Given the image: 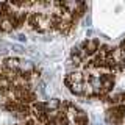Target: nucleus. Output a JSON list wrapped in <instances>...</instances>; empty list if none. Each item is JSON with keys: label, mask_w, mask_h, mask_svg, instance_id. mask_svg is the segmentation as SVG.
I'll use <instances>...</instances> for the list:
<instances>
[{"label": "nucleus", "mask_w": 125, "mask_h": 125, "mask_svg": "<svg viewBox=\"0 0 125 125\" xmlns=\"http://www.w3.org/2000/svg\"><path fill=\"white\" fill-rule=\"evenodd\" d=\"M67 84L70 86V91L75 92V94H81L84 91V81H83V77H81V73L78 72H73L70 73L67 77Z\"/></svg>", "instance_id": "1"}, {"label": "nucleus", "mask_w": 125, "mask_h": 125, "mask_svg": "<svg viewBox=\"0 0 125 125\" xmlns=\"http://www.w3.org/2000/svg\"><path fill=\"white\" fill-rule=\"evenodd\" d=\"M95 50H97V42L95 41L86 42V52H88V53H94Z\"/></svg>", "instance_id": "2"}, {"label": "nucleus", "mask_w": 125, "mask_h": 125, "mask_svg": "<svg viewBox=\"0 0 125 125\" xmlns=\"http://www.w3.org/2000/svg\"><path fill=\"white\" fill-rule=\"evenodd\" d=\"M19 67H21L22 70H31L33 69V62L31 61H22L21 64H19Z\"/></svg>", "instance_id": "3"}, {"label": "nucleus", "mask_w": 125, "mask_h": 125, "mask_svg": "<svg viewBox=\"0 0 125 125\" xmlns=\"http://www.w3.org/2000/svg\"><path fill=\"white\" fill-rule=\"evenodd\" d=\"M6 62H8V67H13V69H17V67H19V64H21V62H19L17 60H8Z\"/></svg>", "instance_id": "4"}, {"label": "nucleus", "mask_w": 125, "mask_h": 125, "mask_svg": "<svg viewBox=\"0 0 125 125\" xmlns=\"http://www.w3.org/2000/svg\"><path fill=\"white\" fill-rule=\"evenodd\" d=\"M2 28H3V30H10V28H11V22L8 21V19H5V21L2 22Z\"/></svg>", "instance_id": "5"}, {"label": "nucleus", "mask_w": 125, "mask_h": 125, "mask_svg": "<svg viewBox=\"0 0 125 125\" xmlns=\"http://www.w3.org/2000/svg\"><path fill=\"white\" fill-rule=\"evenodd\" d=\"M13 52H14V53H23V49H22L21 45L14 44V45H13Z\"/></svg>", "instance_id": "6"}, {"label": "nucleus", "mask_w": 125, "mask_h": 125, "mask_svg": "<svg viewBox=\"0 0 125 125\" xmlns=\"http://www.w3.org/2000/svg\"><path fill=\"white\" fill-rule=\"evenodd\" d=\"M58 103H60V102L55 99V100H52V102H49V103H47V108H56Z\"/></svg>", "instance_id": "7"}, {"label": "nucleus", "mask_w": 125, "mask_h": 125, "mask_svg": "<svg viewBox=\"0 0 125 125\" xmlns=\"http://www.w3.org/2000/svg\"><path fill=\"white\" fill-rule=\"evenodd\" d=\"M17 39H19V41H25V36H23V34H19Z\"/></svg>", "instance_id": "8"}]
</instances>
